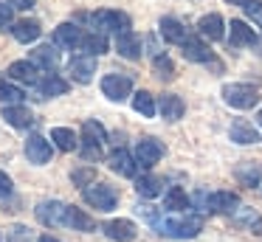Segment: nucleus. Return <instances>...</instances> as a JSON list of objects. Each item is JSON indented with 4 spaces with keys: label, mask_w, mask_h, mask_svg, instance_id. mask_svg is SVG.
<instances>
[{
    "label": "nucleus",
    "mask_w": 262,
    "mask_h": 242,
    "mask_svg": "<svg viewBox=\"0 0 262 242\" xmlns=\"http://www.w3.org/2000/svg\"><path fill=\"white\" fill-rule=\"evenodd\" d=\"M133 110L141 113V116H147V118H152L155 110H158L155 96L149 93V90H136V93H133Z\"/></svg>",
    "instance_id": "2f4dec72"
},
{
    "label": "nucleus",
    "mask_w": 262,
    "mask_h": 242,
    "mask_svg": "<svg viewBox=\"0 0 262 242\" xmlns=\"http://www.w3.org/2000/svg\"><path fill=\"white\" fill-rule=\"evenodd\" d=\"M26 158L31 163H37V166H46L54 158V144L48 138H42V135H29L26 138Z\"/></svg>",
    "instance_id": "1a4fd4ad"
},
{
    "label": "nucleus",
    "mask_w": 262,
    "mask_h": 242,
    "mask_svg": "<svg viewBox=\"0 0 262 242\" xmlns=\"http://www.w3.org/2000/svg\"><path fill=\"white\" fill-rule=\"evenodd\" d=\"M29 62L37 68V71H54V68L59 65L57 45H37V48L31 51V59Z\"/></svg>",
    "instance_id": "f3484780"
},
{
    "label": "nucleus",
    "mask_w": 262,
    "mask_h": 242,
    "mask_svg": "<svg viewBox=\"0 0 262 242\" xmlns=\"http://www.w3.org/2000/svg\"><path fill=\"white\" fill-rule=\"evenodd\" d=\"M136 191L144 200H155L164 191V180L155 178V174H141V178H136Z\"/></svg>",
    "instance_id": "c756f323"
},
{
    "label": "nucleus",
    "mask_w": 262,
    "mask_h": 242,
    "mask_svg": "<svg viewBox=\"0 0 262 242\" xmlns=\"http://www.w3.org/2000/svg\"><path fill=\"white\" fill-rule=\"evenodd\" d=\"M243 9H245V14H248L251 20L262 26V0H251V3H248V6H243Z\"/></svg>",
    "instance_id": "4c0bfd02"
},
{
    "label": "nucleus",
    "mask_w": 262,
    "mask_h": 242,
    "mask_svg": "<svg viewBox=\"0 0 262 242\" xmlns=\"http://www.w3.org/2000/svg\"><path fill=\"white\" fill-rule=\"evenodd\" d=\"M181 51L183 56H186L189 62H200V65H209V62H214V54H211V48L203 42L200 37H186L181 42Z\"/></svg>",
    "instance_id": "f8f14e48"
},
{
    "label": "nucleus",
    "mask_w": 262,
    "mask_h": 242,
    "mask_svg": "<svg viewBox=\"0 0 262 242\" xmlns=\"http://www.w3.org/2000/svg\"><path fill=\"white\" fill-rule=\"evenodd\" d=\"M239 208L243 206H239V197L234 191H211L203 200V211L211 214H237Z\"/></svg>",
    "instance_id": "423d86ee"
},
{
    "label": "nucleus",
    "mask_w": 262,
    "mask_h": 242,
    "mask_svg": "<svg viewBox=\"0 0 262 242\" xmlns=\"http://www.w3.org/2000/svg\"><path fill=\"white\" fill-rule=\"evenodd\" d=\"M82 197H85V203L91 208H96V211H113V208L119 206V191L104 186V183H93V186H88V189H82Z\"/></svg>",
    "instance_id": "39448f33"
},
{
    "label": "nucleus",
    "mask_w": 262,
    "mask_h": 242,
    "mask_svg": "<svg viewBox=\"0 0 262 242\" xmlns=\"http://www.w3.org/2000/svg\"><path fill=\"white\" fill-rule=\"evenodd\" d=\"M259 178L262 174H259L256 166H239L237 169V180L245 186V189H256V186H259Z\"/></svg>",
    "instance_id": "72a5a7b5"
},
{
    "label": "nucleus",
    "mask_w": 262,
    "mask_h": 242,
    "mask_svg": "<svg viewBox=\"0 0 262 242\" xmlns=\"http://www.w3.org/2000/svg\"><path fill=\"white\" fill-rule=\"evenodd\" d=\"M34 87H37V93H40V99H57V96L68 93L71 84L65 82L62 76H57V73H46V76L34 84Z\"/></svg>",
    "instance_id": "2eb2a0df"
},
{
    "label": "nucleus",
    "mask_w": 262,
    "mask_h": 242,
    "mask_svg": "<svg viewBox=\"0 0 262 242\" xmlns=\"http://www.w3.org/2000/svg\"><path fill=\"white\" fill-rule=\"evenodd\" d=\"M48 141L62 152H76L79 149V135H76L71 127H54L51 135H48Z\"/></svg>",
    "instance_id": "393cba45"
},
{
    "label": "nucleus",
    "mask_w": 262,
    "mask_h": 242,
    "mask_svg": "<svg viewBox=\"0 0 262 242\" xmlns=\"http://www.w3.org/2000/svg\"><path fill=\"white\" fill-rule=\"evenodd\" d=\"M62 225L65 228H71V231H93L96 228V223H93V217H88L82 208H76V206H65V219H62Z\"/></svg>",
    "instance_id": "5701e85b"
},
{
    "label": "nucleus",
    "mask_w": 262,
    "mask_h": 242,
    "mask_svg": "<svg viewBox=\"0 0 262 242\" xmlns=\"http://www.w3.org/2000/svg\"><path fill=\"white\" fill-rule=\"evenodd\" d=\"M0 101H3L6 107L23 104V101H26V90L20 87V84H14V82H0Z\"/></svg>",
    "instance_id": "473e14b6"
},
{
    "label": "nucleus",
    "mask_w": 262,
    "mask_h": 242,
    "mask_svg": "<svg viewBox=\"0 0 262 242\" xmlns=\"http://www.w3.org/2000/svg\"><path fill=\"white\" fill-rule=\"evenodd\" d=\"M12 17H14V9L6 3V0H0V28L12 26Z\"/></svg>",
    "instance_id": "ea45409f"
},
{
    "label": "nucleus",
    "mask_w": 262,
    "mask_h": 242,
    "mask_svg": "<svg viewBox=\"0 0 262 242\" xmlns=\"http://www.w3.org/2000/svg\"><path fill=\"white\" fill-rule=\"evenodd\" d=\"M116 51H119L124 59H141V37L133 34V31L119 34V37H116Z\"/></svg>",
    "instance_id": "bb28decb"
},
{
    "label": "nucleus",
    "mask_w": 262,
    "mask_h": 242,
    "mask_svg": "<svg viewBox=\"0 0 262 242\" xmlns=\"http://www.w3.org/2000/svg\"><path fill=\"white\" fill-rule=\"evenodd\" d=\"M12 194H14L12 178H9L6 172H0V200H6V197H12Z\"/></svg>",
    "instance_id": "58836bf2"
},
{
    "label": "nucleus",
    "mask_w": 262,
    "mask_h": 242,
    "mask_svg": "<svg viewBox=\"0 0 262 242\" xmlns=\"http://www.w3.org/2000/svg\"><path fill=\"white\" fill-rule=\"evenodd\" d=\"M107 163H110V169H113L116 174H121V178H133V180L138 178V163H136V158H133V152L124 149V146L110 152Z\"/></svg>",
    "instance_id": "9d476101"
},
{
    "label": "nucleus",
    "mask_w": 262,
    "mask_h": 242,
    "mask_svg": "<svg viewBox=\"0 0 262 242\" xmlns=\"http://www.w3.org/2000/svg\"><path fill=\"white\" fill-rule=\"evenodd\" d=\"M198 31L203 39H211V42H217V39L226 37V20H223L220 14H206L198 20Z\"/></svg>",
    "instance_id": "6ab92c4d"
},
{
    "label": "nucleus",
    "mask_w": 262,
    "mask_h": 242,
    "mask_svg": "<svg viewBox=\"0 0 262 242\" xmlns=\"http://www.w3.org/2000/svg\"><path fill=\"white\" fill-rule=\"evenodd\" d=\"M79 17H85L88 23H91L93 28H96V34H127V31H133V20H130V14H124V11H116V9H102V11H96V14H79Z\"/></svg>",
    "instance_id": "7ed1b4c3"
},
{
    "label": "nucleus",
    "mask_w": 262,
    "mask_h": 242,
    "mask_svg": "<svg viewBox=\"0 0 262 242\" xmlns=\"http://www.w3.org/2000/svg\"><path fill=\"white\" fill-rule=\"evenodd\" d=\"M158 28H161V37H164L166 42H172V45H181L183 39L189 37L186 28H183V23L178 20V17H161Z\"/></svg>",
    "instance_id": "a878e982"
},
{
    "label": "nucleus",
    "mask_w": 262,
    "mask_h": 242,
    "mask_svg": "<svg viewBox=\"0 0 262 242\" xmlns=\"http://www.w3.org/2000/svg\"><path fill=\"white\" fill-rule=\"evenodd\" d=\"M79 42H82V28L76 23H62V26L54 28V45L57 48L71 51V48H79Z\"/></svg>",
    "instance_id": "ddd939ff"
},
{
    "label": "nucleus",
    "mask_w": 262,
    "mask_h": 242,
    "mask_svg": "<svg viewBox=\"0 0 262 242\" xmlns=\"http://www.w3.org/2000/svg\"><path fill=\"white\" fill-rule=\"evenodd\" d=\"M68 73L76 84H91L93 82V73H96V59L93 56H76L74 62L68 65Z\"/></svg>",
    "instance_id": "4468645a"
},
{
    "label": "nucleus",
    "mask_w": 262,
    "mask_h": 242,
    "mask_svg": "<svg viewBox=\"0 0 262 242\" xmlns=\"http://www.w3.org/2000/svg\"><path fill=\"white\" fill-rule=\"evenodd\" d=\"M155 228L172 239H194L203 231V217L200 214H169L166 219H158Z\"/></svg>",
    "instance_id": "f257e3e1"
},
{
    "label": "nucleus",
    "mask_w": 262,
    "mask_h": 242,
    "mask_svg": "<svg viewBox=\"0 0 262 242\" xmlns=\"http://www.w3.org/2000/svg\"><path fill=\"white\" fill-rule=\"evenodd\" d=\"M79 48L85 51V56H102V54H107V48H110V42H107V37L104 34H88V37H82V42H79Z\"/></svg>",
    "instance_id": "7c9ffc66"
},
{
    "label": "nucleus",
    "mask_w": 262,
    "mask_h": 242,
    "mask_svg": "<svg viewBox=\"0 0 262 242\" xmlns=\"http://www.w3.org/2000/svg\"><path fill=\"white\" fill-rule=\"evenodd\" d=\"M164 208L169 214H186V208H192V200H189V194L181 186H172L164 197Z\"/></svg>",
    "instance_id": "cd10ccee"
},
{
    "label": "nucleus",
    "mask_w": 262,
    "mask_h": 242,
    "mask_svg": "<svg viewBox=\"0 0 262 242\" xmlns=\"http://www.w3.org/2000/svg\"><path fill=\"white\" fill-rule=\"evenodd\" d=\"M228 138L234 141V144H243V146H248V144H259V129L254 127L251 121H245V118H237V121L231 124V129H228Z\"/></svg>",
    "instance_id": "dca6fc26"
},
{
    "label": "nucleus",
    "mask_w": 262,
    "mask_h": 242,
    "mask_svg": "<svg viewBox=\"0 0 262 242\" xmlns=\"http://www.w3.org/2000/svg\"><path fill=\"white\" fill-rule=\"evenodd\" d=\"M228 42H231L234 48L256 45V34H254V28H248L243 20H231L228 23Z\"/></svg>",
    "instance_id": "4be33fe9"
},
{
    "label": "nucleus",
    "mask_w": 262,
    "mask_h": 242,
    "mask_svg": "<svg viewBox=\"0 0 262 242\" xmlns=\"http://www.w3.org/2000/svg\"><path fill=\"white\" fill-rule=\"evenodd\" d=\"M93 178H96V169L88 166V163H85V166H79V169H74V174H71V180H74L76 186H88Z\"/></svg>",
    "instance_id": "c9c22d12"
},
{
    "label": "nucleus",
    "mask_w": 262,
    "mask_h": 242,
    "mask_svg": "<svg viewBox=\"0 0 262 242\" xmlns=\"http://www.w3.org/2000/svg\"><path fill=\"white\" fill-rule=\"evenodd\" d=\"M3 121L14 129H29L34 124V113L26 104H12V107H3Z\"/></svg>",
    "instance_id": "a211bd4d"
},
{
    "label": "nucleus",
    "mask_w": 262,
    "mask_h": 242,
    "mask_svg": "<svg viewBox=\"0 0 262 242\" xmlns=\"http://www.w3.org/2000/svg\"><path fill=\"white\" fill-rule=\"evenodd\" d=\"M102 231H104V234H107L113 242H133V239H136V234H138L136 223H133V219H124V217L107 219V223L102 225Z\"/></svg>",
    "instance_id": "9b49d317"
},
{
    "label": "nucleus",
    "mask_w": 262,
    "mask_h": 242,
    "mask_svg": "<svg viewBox=\"0 0 262 242\" xmlns=\"http://www.w3.org/2000/svg\"><path fill=\"white\" fill-rule=\"evenodd\" d=\"M40 23L37 20H17V23H12V37L17 39V42H34L37 37H40Z\"/></svg>",
    "instance_id": "c85d7f7f"
},
{
    "label": "nucleus",
    "mask_w": 262,
    "mask_h": 242,
    "mask_svg": "<svg viewBox=\"0 0 262 242\" xmlns=\"http://www.w3.org/2000/svg\"><path fill=\"white\" fill-rule=\"evenodd\" d=\"M251 231L262 236V217H256V219H254V225H251Z\"/></svg>",
    "instance_id": "79ce46f5"
},
{
    "label": "nucleus",
    "mask_w": 262,
    "mask_h": 242,
    "mask_svg": "<svg viewBox=\"0 0 262 242\" xmlns=\"http://www.w3.org/2000/svg\"><path fill=\"white\" fill-rule=\"evenodd\" d=\"M37 219H40L42 225H62V219H65V203H59V200H46V203H40L37 206Z\"/></svg>",
    "instance_id": "aec40b11"
},
{
    "label": "nucleus",
    "mask_w": 262,
    "mask_h": 242,
    "mask_svg": "<svg viewBox=\"0 0 262 242\" xmlns=\"http://www.w3.org/2000/svg\"><path fill=\"white\" fill-rule=\"evenodd\" d=\"M158 110H161V116H164L166 121H178V118H183V113H186V104H183L181 96L164 93L158 99Z\"/></svg>",
    "instance_id": "b1692460"
},
{
    "label": "nucleus",
    "mask_w": 262,
    "mask_h": 242,
    "mask_svg": "<svg viewBox=\"0 0 262 242\" xmlns=\"http://www.w3.org/2000/svg\"><path fill=\"white\" fill-rule=\"evenodd\" d=\"M226 3H231V6H248L251 0H226Z\"/></svg>",
    "instance_id": "c03bdc74"
},
{
    "label": "nucleus",
    "mask_w": 262,
    "mask_h": 242,
    "mask_svg": "<svg viewBox=\"0 0 262 242\" xmlns=\"http://www.w3.org/2000/svg\"><path fill=\"white\" fill-rule=\"evenodd\" d=\"M9 242H34V234H31V228H26V225H14V228L9 231Z\"/></svg>",
    "instance_id": "e433bc0d"
},
{
    "label": "nucleus",
    "mask_w": 262,
    "mask_h": 242,
    "mask_svg": "<svg viewBox=\"0 0 262 242\" xmlns=\"http://www.w3.org/2000/svg\"><path fill=\"white\" fill-rule=\"evenodd\" d=\"M223 101L234 110H251V107L259 104V90L245 82H231L223 87Z\"/></svg>",
    "instance_id": "20e7f679"
},
{
    "label": "nucleus",
    "mask_w": 262,
    "mask_h": 242,
    "mask_svg": "<svg viewBox=\"0 0 262 242\" xmlns=\"http://www.w3.org/2000/svg\"><path fill=\"white\" fill-rule=\"evenodd\" d=\"M256 121H259V127H262V110H259V113H256Z\"/></svg>",
    "instance_id": "a18cd8bd"
},
{
    "label": "nucleus",
    "mask_w": 262,
    "mask_h": 242,
    "mask_svg": "<svg viewBox=\"0 0 262 242\" xmlns=\"http://www.w3.org/2000/svg\"><path fill=\"white\" fill-rule=\"evenodd\" d=\"M104 144H107V129L99 121H85L82 127V141H79V155L85 163H96L104 158Z\"/></svg>",
    "instance_id": "f03ea898"
},
{
    "label": "nucleus",
    "mask_w": 262,
    "mask_h": 242,
    "mask_svg": "<svg viewBox=\"0 0 262 242\" xmlns=\"http://www.w3.org/2000/svg\"><path fill=\"white\" fill-rule=\"evenodd\" d=\"M102 93L110 101H124L133 93V76H127V73H107L102 79Z\"/></svg>",
    "instance_id": "0eeeda50"
},
{
    "label": "nucleus",
    "mask_w": 262,
    "mask_h": 242,
    "mask_svg": "<svg viewBox=\"0 0 262 242\" xmlns=\"http://www.w3.org/2000/svg\"><path fill=\"white\" fill-rule=\"evenodd\" d=\"M9 79H12L14 84H37L40 82V71H37L34 65H31L29 59H23V62H12V65H9Z\"/></svg>",
    "instance_id": "412c9836"
},
{
    "label": "nucleus",
    "mask_w": 262,
    "mask_h": 242,
    "mask_svg": "<svg viewBox=\"0 0 262 242\" xmlns=\"http://www.w3.org/2000/svg\"><path fill=\"white\" fill-rule=\"evenodd\" d=\"M9 6H12V9H34V0H6Z\"/></svg>",
    "instance_id": "a19ab883"
},
{
    "label": "nucleus",
    "mask_w": 262,
    "mask_h": 242,
    "mask_svg": "<svg viewBox=\"0 0 262 242\" xmlns=\"http://www.w3.org/2000/svg\"><path fill=\"white\" fill-rule=\"evenodd\" d=\"M152 68H155V73H158V79H164V82H169V79L175 76V65H172V59H169L166 54L155 56V59H152Z\"/></svg>",
    "instance_id": "f704fd0d"
},
{
    "label": "nucleus",
    "mask_w": 262,
    "mask_h": 242,
    "mask_svg": "<svg viewBox=\"0 0 262 242\" xmlns=\"http://www.w3.org/2000/svg\"><path fill=\"white\" fill-rule=\"evenodd\" d=\"M40 242H62V239H57L54 234H42V236H40Z\"/></svg>",
    "instance_id": "37998d69"
},
{
    "label": "nucleus",
    "mask_w": 262,
    "mask_h": 242,
    "mask_svg": "<svg viewBox=\"0 0 262 242\" xmlns=\"http://www.w3.org/2000/svg\"><path fill=\"white\" fill-rule=\"evenodd\" d=\"M133 158H136L138 166L152 169L155 163L164 158V144H161V141H155V138H141L136 144V149H133Z\"/></svg>",
    "instance_id": "6e6552de"
}]
</instances>
